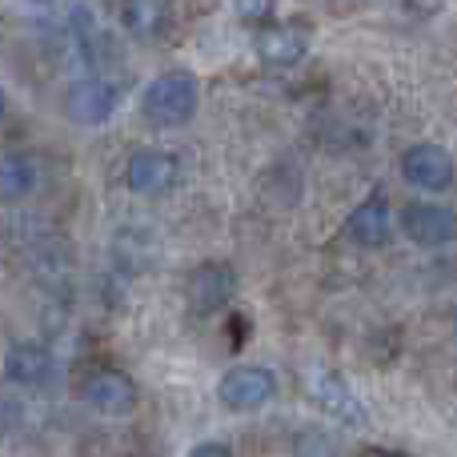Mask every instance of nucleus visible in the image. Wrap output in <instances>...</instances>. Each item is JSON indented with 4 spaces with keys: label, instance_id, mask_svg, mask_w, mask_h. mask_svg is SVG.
I'll return each mask as SVG.
<instances>
[{
    "label": "nucleus",
    "instance_id": "nucleus-13",
    "mask_svg": "<svg viewBox=\"0 0 457 457\" xmlns=\"http://www.w3.org/2000/svg\"><path fill=\"white\" fill-rule=\"evenodd\" d=\"M120 21H125L129 37L157 40L169 29V4L165 0H120Z\"/></svg>",
    "mask_w": 457,
    "mask_h": 457
},
{
    "label": "nucleus",
    "instance_id": "nucleus-3",
    "mask_svg": "<svg viewBox=\"0 0 457 457\" xmlns=\"http://www.w3.org/2000/svg\"><path fill=\"white\" fill-rule=\"evenodd\" d=\"M277 394V378L265 365H233L221 381H217V397L225 410L233 413H253L265 402H273Z\"/></svg>",
    "mask_w": 457,
    "mask_h": 457
},
{
    "label": "nucleus",
    "instance_id": "nucleus-17",
    "mask_svg": "<svg viewBox=\"0 0 457 457\" xmlns=\"http://www.w3.org/2000/svg\"><path fill=\"white\" fill-rule=\"evenodd\" d=\"M453 325H457V309H453Z\"/></svg>",
    "mask_w": 457,
    "mask_h": 457
},
{
    "label": "nucleus",
    "instance_id": "nucleus-11",
    "mask_svg": "<svg viewBox=\"0 0 457 457\" xmlns=\"http://www.w3.org/2000/svg\"><path fill=\"white\" fill-rule=\"evenodd\" d=\"M345 237L361 249H378V245L389 241V201L381 193H370L361 205L349 213L345 221Z\"/></svg>",
    "mask_w": 457,
    "mask_h": 457
},
{
    "label": "nucleus",
    "instance_id": "nucleus-14",
    "mask_svg": "<svg viewBox=\"0 0 457 457\" xmlns=\"http://www.w3.org/2000/svg\"><path fill=\"white\" fill-rule=\"evenodd\" d=\"M40 185V161L32 153H8L0 161V193L4 201H24Z\"/></svg>",
    "mask_w": 457,
    "mask_h": 457
},
{
    "label": "nucleus",
    "instance_id": "nucleus-9",
    "mask_svg": "<svg viewBox=\"0 0 457 457\" xmlns=\"http://www.w3.org/2000/svg\"><path fill=\"white\" fill-rule=\"evenodd\" d=\"M125 181L133 193H165L177 181V157L161 149H137L125 165Z\"/></svg>",
    "mask_w": 457,
    "mask_h": 457
},
{
    "label": "nucleus",
    "instance_id": "nucleus-4",
    "mask_svg": "<svg viewBox=\"0 0 457 457\" xmlns=\"http://www.w3.org/2000/svg\"><path fill=\"white\" fill-rule=\"evenodd\" d=\"M402 177L421 193H445L453 185V161L442 145H410L402 153Z\"/></svg>",
    "mask_w": 457,
    "mask_h": 457
},
{
    "label": "nucleus",
    "instance_id": "nucleus-7",
    "mask_svg": "<svg viewBox=\"0 0 457 457\" xmlns=\"http://www.w3.org/2000/svg\"><path fill=\"white\" fill-rule=\"evenodd\" d=\"M4 373L21 389H48L56 381V361L40 341H16V345H8Z\"/></svg>",
    "mask_w": 457,
    "mask_h": 457
},
{
    "label": "nucleus",
    "instance_id": "nucleus-8",
    "mask_svg": "<svg viewBox=\"0 0 457 457\" xmlns=\"http://www.w3.org/2000/svg\"><path fill=\"white\" fill-rule=\"evenodd\" d=\"M402 233L410 237L421 249H437V245H450L457 237V213L445 205H410L402 213Z\"/></svg>",
    "mask_w": 457,
    "mask_h": 457
},
{
    "label": "nucleus",
    "instance_id": "nucleus-12",
    "mask_svg": "<svg viewBox=\"0 0 457 457\" xmlns=\"http://www.w3.org/2000/svg\"><path fill=\"white\" fill-rule=\"evenodd\" d=\"M253 48H257V56L265 64H273V69H289V64H297L301 56L309 53V37L305 29H289V24H281V29H265L257 40H253Z\"/></svg>",
    "mask_w": 457,
    "mask_h": 457
},
{
    "label": "nucleus",
    "instance_id": "nucleus-10",
    "mask_svg": "<svg viewBox=\"0 0 457 457\" xmlns=\"http://www.w3.org/2000/svg\"><path fill=\"white\" fill-rule=\"evenodd\" d=\"M85 402L93 405L96 413H104V418H125V413H133V405H137V389H133V381H129L125 373L101 370V373L88 378Z\"/></svg>",
    "mask_w": 457,
    "mask_h": 457
},
{
    "label": "nucleus",
    "instance_id": "nucleus-16",
    "mask_svg": "<svg viewBox=\"0 0 457 457\" xmlns=\"http://www.w3.org/2000/svg\"><path fill=\"white\" fill-rule=\"evenodd\" d=\"M209 453H228V442H205V445H193V457H209Z\"/></svg>",
    "mask_w": 457,
    "mask_h": 457
},
{
    "label": "nucleus",
    "instance_id": "nucleus-5",
    "mask_svg": "<svg viewBox=\"0 0 457 457\" xmlns=\"http://www.w3.org/2000/svg\"><path fill=\"white\" fill-rule=\"evenodd\" d=\"M237 293V273L221 261H205V265L193 269L189 277V305L197 317H213L233 301Z\"/></svg>",
    "mask_w": 457,
    "mask_h": 457
},
{
    "label": "nucleus",
    "instance_id": "nucleus-6",
    "mask_svg": "<svg viewBox=\"0 0 457 457\" xmlns=\"http://www.w3.org/2000/svg\"><path fill=\"white\" fill-rule=\"evenodd\" d=\"M309 389H313V402L321 405L325 418L341 421V426H365L370 421V413H365L361 397L353 394V386H349L345 378H337V373H313V381H309Z\"/></svg>",
    "mask_w": 457,
    "mask_h": 457
},
{
    "label": "nucleus",
    "instance_id": "nucleus-2",
    "mask_svg": "<svg viewBox=\"0 0 457 457\" xmlns=\"http://www.w3.org/2000/svg\"><path fill=\"white\" fill-rule=\"evenodd\" d=\"M117 104H120V85L104 77L101 69L85 80H72L69 93H64V112L85 129L104 125V120L117 112Z\"/></svg>",
    "mask_w": 457,
    "mask_h": 457
},
{
    "label": "nucleus",
    "instance_id": "nucleus-1",
    "mask_svg": "<svg viewBox=\"0 0 457 457\" xmlns=\"http://www.w3.org/2000/svg\"><path fill=\"white\" fill-rule=\"evenodd\" d=\"M141 112L153 129H177L197 112V77L185 69L161 72L141 96Z\"/></svg>",
    "mask_w": 457,
    "mask_h": 457
},
{
    "label": "nucleus",
    "instance_id": "nucleus-15",
    "mask_svg": "<svg viewBox=\"0 0 457 457\" xmlns=\"http://www.w3.org/2000/svg\"><path fill=\"white\" fill-rule=\"evenodd\" d=\"M233 8L245 21H265V16L273 12V0H233Z\"/></svg>",
    "mask_w": 457,
    "mask_h": 457
}]
</instances>
